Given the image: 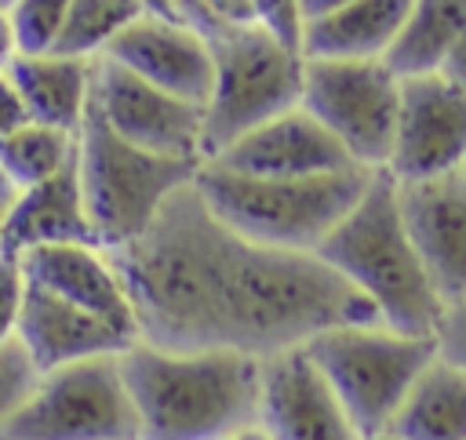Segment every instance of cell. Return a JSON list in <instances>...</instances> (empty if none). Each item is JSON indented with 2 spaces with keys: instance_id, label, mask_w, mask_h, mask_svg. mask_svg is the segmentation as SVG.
Returning <instances> with one entry per match:
<instances>
[{
  "instance_id": "30",
  "label": "cell",
  "mask_w": 466,
  "mask_h": 440,
  "mask_svg": "<svg viewBox=\"0 0 466 440\" xmlns=\"http://www.w3.org/2000/svg\"><path fill=\"white\" fill-rule=\"evenodd\" d=\"M22 124H29V113L22 105V95L11 80L7 69H0V138H7L11 131H18Z\"/></svg>"
},
{
  "instance_id": "20",
  "label": "cell",
  "mask_w": 466,
  "mask_h": 440,
  "mask_svg": "<svg viewBox=\"0 0 466 440\" xmlns=\"http://www.w3.org/2000/svg\"><path fill=\"white\" fill-rule=\"evenodd\" d=\"M411 0H353L302 25L306 58H386L400 36Z\"/></svg>"
},
{
  "instance_id": "4",
  "label": "cell",
  "mask_w": 466,
  "mask_h": 440,
  "mask_svg": "<svg viewBox=\"0 0 466 440\" xmlns=\"http://www.w3.org/2000/svg\"><path fill=\"white\" fill-rule=\"evenodd\" d=\"M371 178L375 171L368 167L309 178H258L204 164L197 171V189L208 207L248 240L284 251H317L353 211Z\"/></svg>"
},
{
  "instance_id": "22",
  "label": "cell",
  "mask_w": 466,
  "mask_h": 440,
  "mask_svg": "<svg viewBox=\"0 0 466 440\" xmlns=\"http://www.w3.org/2000/svg\"><path fill=\"white\" fill-rule=\"evenodd\" d=\"M466 33V0H411L386 62L397 76L441 73Z\"/></svg>"
},
{
  "instance_id": "32",
  "label": "cell",
  "mask_w": 466,
  "mask_h": 440,
  "mask_svg": "<svg viewBox=\"0 0 466 440\" xmlns=\"http://www.w3.org/2000/svg\"><path fill=\"white\" fill-rule=\"evenodd\" d=\"M346 4H353V0H299V11H302V25H309V22H317V18H328V15L342 11Z\"/></svg>"
},
{
  "instance_id": "38",
  "label": "cell",
  "mask_w": 466,
  "mask_h": 440,
  "mask_svg": "<svg viewBox=\"0 0 466 440\" xmlns=\"http://www.w3.org/2000/svg\"><path fill=\"white\" fill-rule=\"evenodd\" d=\"M11 4H15V0H0V7H11Z\"/></svg>"
},
{
  "instance_id": "34",
  "label": "cell",
  "mask_w": 466,
  "mask_h": 440,
  "mask_svg": "<svg viewBox=\"0 0 466 440\" xmlns=\"http://www.w3.org/2000/svg\"><path fill=\"white\" fill-rule=\"evenodd\" d=\"M441 73L466 87V33L459 36V44H455V51L448 55V62H444V69H441Z\"/></svg>"
},
{
  "instance_id": "6",
  "label": "cell",
  "mask_w": 466,
  "mask_h": 440,
  "mask_svg": "<svg viewBox=\"0 0 466 440\" xmlns=\"http://www.w3.org/2000/svg\"><path fill=\"white\" fill-rule=\"evenodd\" d=\"M306 353L313 356L364 440L390 429L411 385L437 356L433 338L404 335L379 320L328 327L306 342Z\"/></svg>"
},
{
  "instance_id": "27",
  "label": "cell",
  "mask_w": 466,
  "mask_h": 440,
  "mask_svg": "<svg viewBox=\"0 0 466 440\" xmlns=\"http://www.w3.org/2000/svg\"><path fill=\"white\" fill-rule=\"evenodd\" d=\"M36 378H40V371L33 367L22 342L18 338L4 342L0 345V425L22 407V400L33 393Z\"/></svg>"
},
{
  "instance_id": "25",
  "label": "cell",
  "mask_w": 466,
  "mask_h": 440,
  "mask_svg": "<svg viewBox=\"0 0 466 440\" xmlns=\"http://www.w3.org/2000/svg\"><path fill=\"white\" fill-rule=\"evenodd\" d=\"M149 7L142 0H73L51 51L76 58H102L109 44Z\"/></svg>"
},
{
  "instance_id": "3",
  "label": "cell",
  "mask_w": 466,
  "mask_h": 440,
  "mask_svg": "<svg viewBox=\"0 0 466 440\" xmlns=\"http://www.w3.org/2000/svg\"><path fill=\"white\" fill-rule=\"evenodd\" d=\"M317 255L368 298L379 324L433 338L444 298L433 287L422 255L400 211V185L393 175L375 171L353 211L328 233Z\"/></svg>"
},
{
  "instance_id": "10",
  "label": "cell",
  "mask_w": 466,
  "mask_h": 440,
  "mask_svg": "<svg viewBox=\"0 0 466 440\" xmlns=\"http://www.w3.org/2000/svg\"><path fill=\"white\" fill-rule=\"evenodd\" d=\"M91 105L131 145L204 164V105L153 87L106 55L95 58Z\"/></svg>"
},
{
  "instance_id": "13",
  "label": "cell",
  "mask_w": 466,
  "mask_h": 440,
  "mask_svg": "<svg viewBox=\"0 0 466 440\" xmlns=\"http://www.w3.org/2000/svg\"><path fill=\"white\" fill-rule=\"evenodd\" d=\"M106 58L186 102L204 105L211 95L215 47L200 29L182 18L146 11L109 44Z\"/></svg>"
},
{
  "instance_id": "37",
  "label": "cell",
  "mask_w": 466,
  "mask_h": 440,
  "mask_svg": "<svg viewBox=\"0 0 466 440\" xmlns=\"http://www.w3.org/2000/svg\"><path fill=\"white\" fill-rule=\"evenodd\" d=\"M368 440H400V436H393V433H379V436H368Z\"/></svg>"
},
{
  "instance_id": "19",
  "label": "cell",
  "mask_w": 466,
  "mask_h": 440,
  "mask_svg": "<svg viewBox=\"0 0 466 440\" xmlns=\"http://www.w3.org/2000/svg\"><path fill=\"white\" fill-rule=\"evenodd\" d=\"M7 73L22 95L29 120L76 131L91 105L95 58H76L62 51H18Z\"/></svg>"
},
{
  "instance_id": "17",
  "label": "cell",
  "mask_w": 466,
  "mask_h": 440,
  "mask_svg": "<svg viewBox=\"0 0 466 440\" xmlns=\"http://www.w3.org/2000/svg\"><path fill=\"white\" fill-rule=\"evenodd\" d=\"M15 338L22 342V349L29 353V360L40 375L55 371L62 364H73V360L124 353L135 342L124 331H116L113 324H106L102 316L36 287V284L25 287V302H22Z\"/></svg>"
},
{
  "instance_id": "24",
  "label": "cell",
  "mask_w": 466,
  "mask_h": 440,
  "mask_svg": "<svg viewBox=\"0 0 466 440\" xmlns=\"http://www.w3.org/2000/svg\"><path fill=\"white\" fill-rule=\"evenodd\" d=\"M76 156V131H62L51 124H22L7 138H0V167L25 189L58 171H66Z\"/></svg>"
},
{
  "instance_id": "26",
  "label": "cell",
  "mask_w": 466,
  "mask_h": 440,
  "mask_svg": "<svg viewBox=\"0 0 466 440\" xmlns=\"http://www.w3.org/2000/svg\"><path fill=\"white\" fill-rule=\"evenodd\" d=\"M69 4L73 0H15L7 11L15 22L18 51H51L69 15Z\"/></svg>"
},
{
  "instance_id": "16",
  "label": "cell",
  "mask_w": 466,
  "mask_h": 440,
  "mask_svg": "<svg viewBox=\"0 0 466 440\" xmlns=\"http://www.w3.org/2000/svg\"><path fill=\"white\" fill-rule=\"evenodd\" d=\"M18 262L29 284L102 316L127 338H138L127 287L120 280L113 255L102 244H47L25 251Z\"/></svg>"
},
{
  "instance_id": "39",
  "label": "cell",
  "mask_w": 466,
  "mask_h": 440,
  "mask_svg": "<svg viewBox=\"0 0 466 440\" xmlns=\"http://www.w3.org/2000/svg\"><path fill=\"white\" fill-rule=\"evenodd\" d=\"M462 175H466V167H462Z\"/></svg>"
},
{
  "instance_id": "28",
  "label": "cell",
  "mask_w": 466,
  "mask_h": 440,
  "mask_svg": "<svg viewBox=\"0 0 466 440\" xmlns=\"http://www.w3.org/2000/svg\"><path fill=\"white\" fill-rule=\"evenodd\" d=\"M433 349L444 364L466 371V291L444 298L441 320L433 327Z\"/></svg>"
},
{
  "instance_id": "1",
  "label": "cell",
  "mask_w": 466,
  "mask_h": 440,
  "mask_svg": "<svg viewBox=\"0 0 466 440\" xmlns=\"http://www.w3.org/2000/svg\"><path fill=\"white\" fill-rule=\"evenodd\" d=\"M131 298L138 342L273 356L328 327L379 320L317 251H284L226 225L182 185L153 225L109 251Z\"/></svg>"
},
{
  "instance_id": "14",
  "label": "cell",
  "mask_w": 466,
  "mask_h": 440,
  "mask_svg": "<svg viewBox=\"0 0 466 440\" xmlns=\"http://www.w3.org/2000/svg\"><path fill=\"white\" fill-rule=\"evenodd\" d=\"M208 164L237 175H258V178H309V175L360 167L306 105H295L258 124L255 131L229 142Z\"/></svg>"
},
{
  "instance_id": "31",
  "label": "cell",
  "mask_w": 466,
  "mask_h": 440,
  "mask_svg": "<svg viewBox=\"0 0 466 440\" xmlns=\"http://www.w3.org/2000/svg\"><path fill=\"white\" fill-rule=\"evenodd\" d=\"M18 196H22V185L0 167V233H4V225H7V218L15 211V204H18Z\"/></svg>"
},
{
  "instance_id": "23",
  "label": "cell",
  "mask_w": 466,
  "mask_h": 440,
  "mask_svg": "<svg viewBox=\"0 0 466 440\" xmlns=\"http://www.w3.org/2000/svg\"><path fill=\"white\" fill-rule=\"evenodd\" d=\"M175 18L189 22L208 40L244 33V29H266L302 47L299 0H175Z\"/></svg>"
},
{
  "instance_id": "12",
  "label": "cell",
  "mask_w": 466,
  "mask_h": 440,
  "mask_svg": "<svg viewBox=\"0 0 466 440\" xmlns=\"http://www.w3.org/2000/svg\"><path fill=\"white\" fill-rule=\"evenodd\" d=\"M258 425L269 440H364L306 345L262 360Z\"/></svg>"
},
{
  "instance_id": "8",
  "label": "cell",
  "mask_w": 466,
  "mask_h": 440,
  "mask_svg": "<svg viewBox=\"0 0 466 440\" xmlns=\"http://www.w3.org/2000/svg\"><path fill=\"white\" fill-rule=\"evenodd\" d=\"M0 440H138V415L120 371V353L44 371Z\"/></svg>"
},
{
  "instance_id": "15",
  "label": "cell",
  "mask_w": 466,
  "mask_h": 440,
  "mask_svg": "<svg viewBox=\"0 0 466 440\" xmlns=\"http://www.w3.org/2000/svg\"><path fill=\"white\" fill-rule=\"evenodd\" d=\"M400 211L441 298L466 291V175L400 185Z\"/></svg>"
},
{
  "instance_id": "2",
  "label": "cell",
  "mask_w": 466,
  "mask_h": 440,
  "mask_svg": "<svg viewBox=\"0 0 466 440\" xmlns=\"http://www.w3.org/2000/svg\"><path fill=\"white\" fill-rule=\"evenodd\" d=\"M120 371L138 440H226L258 422L262 360L233 349H160L131 342Z\"/></svg>"
},
{
  "instance_id": "11",
  "label": "cell",
  "mask_w": 466,
  "mask_h": 440,
  "mask_svg": "<svg viewBox=\"0 0 466 440\" xmlns=\"http://www.w3.org/2000/svg\"><path fill=\"white\" fill-rule=\"evenodd\" d=\"M466 167V87L444 73L400 76V109L386 175L426 182Z\"/></svg>"
},
{
  "instance_id": "7",
  "label": "cell",
  "mask_w": 466,
  "mask_h": 440,
  "mask_svg": "<svg viewBox=\"0 0 466 440\" xmlns=\"http://www.w3.org/2000/svg\"><path fill=\"white\" fill-rule=\"evenodd\" d=\"M215 80L204 102V164L258 124L302 105L306 58L302 47L266 33L244 29L211 40Z\"/></svg>"
},
{
  "instance_id": "33",
  "label": "cell",
  "mask_w": 466,
  "mask_h": 440,
  "mask_svg": "<svg viewBox=\"0 0 466 440\" xmlns=\"http://www.w3.org/2000/svg\"><path fill=\"white\" fill-rule=\"evenodd\" d=\"M18 55V40H15V22L11 11L0 7V69H7V62Z\"/></svg>"
},
{
  "instance_id": "9",
  "label": "cell",
  "mask_w": 466,
  "mask_h": 440,
  "mask_svg": "<svg viewBox=\"0 0 466 440\" xmlns=\"http://www.w3.org/2000/svg\"><path fill=\"white\" fill-rule=\"evenodd\" d=\"M302 105L342 142L353 164L386 171L400 109V76L386 58H306Z\"/></svg>"
},
{
  "instance_id": "21",
  "label": "cell",
  "mask_w": 466,
  "mask_h": 440,
  "mask_svg": "<svg viewBox=\"0 0 466 440\" xmlns=\"http://www.w3.org/2000/svg\"><path fill=\"white\" fill-rule=\"evenodd\" d=\"M386 433L400 440H466V371L433 356Z\"/></svg>"
},
{
  "instance_id": "5",
  "label": "cell",
  "mask_w": 466,
  "mask_h": 440,
  "mask_svg": "<svg viewBox=\"0 0 466 440\" xmlns=\"http://www.w3.org/2000/svg\"><path fill=\"white\" fill-rule=\"evenodd\" d=\"M204 164L175 160L120 138L95 105L76 127V178L95 244L116 251L138 240L160 207L197 178Z\"/></svg>"
},
{
  "instance_id": "18",
  "label": "cell",
  "mask_w": 466,
  "mask_h": 440,
  "mask_svg": "<svg viewBox=\"0 0 466 440\" xmlns=\"http://www.w3.org/2000/svg\"><path fill=\"white\" fill-rule=\"evenodd\" d=\"M47 244H95L76 178V156L66 171L25 185L0 233V255L7 258H22L25 251Z\"/></svg>"
},
{
  "instance_id": "35",
  "label": "cell",
  "mask_w": 466,
  "mask_h": 440,
  "mask_svg": "<svg viewBox=\"0 0 466 440\" xmlns=\"http://www.w3.org/2000/svg\"><path fill=\"white\" fill-rule=\"evenodd\" d=\"M226 440H269V433L258 425V422H251V425H244V429H237V433H229Z\"/></svg>"
},
{
  "instance_id": "36",
  "label": "cell",
  "mask_w": 466,
  "mask_h": 440,
  "mask_svg": "<svg viewBox=\"0 0 466 440\" xmlns=\"http://www.w3.org/2000/svg\"><path fill=\"white\" fill-rule=\"evenodd\" d=\"M149 11H157V15H167V18H175V0H142Z\"/></svg>"
},
{
  "instance_id": "29",
  "label": "cell",
  "mask_w": 466,
  "mask_h": 440,
  "mask_svg": "<svg viewBox=\"0 0 466 440\" xmlns=\"http://www.w3.org/2000/svg\"><path fill=\"white\" fill-rule=\"evenodd\" d=\"M25 287H29V280L22 273V262L0 255V345L18 335V316H22Z\"/></svg>"
}]
</instances>
